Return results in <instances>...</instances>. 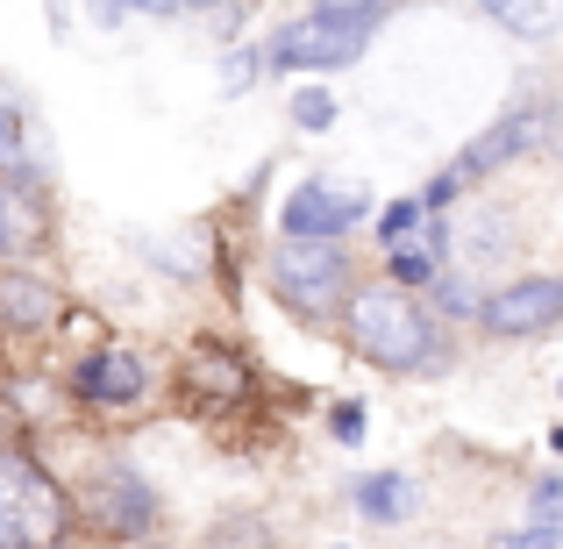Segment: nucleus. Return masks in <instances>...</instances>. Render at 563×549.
<instances>
[{
    "label": "nucleus",
    "mask_w": 563,
    "mask_h": 549,
    "mask_svg": "<svg viewBox=\"0 0 563 549\" xmlns=\"http://www.w3.org/2000/svg\"><path fill=\"white\" fill-rule=\"evenodd\" d=\"M478 321L493 336H542V329H556L563 321V278H550V272L514 278V286H499L493 300L478 307Z\"/></svg>",
    "instance_id": "0eeeda50"
},
{
    "label": "nucleus",
    "mask_w": 563,
    "mask_h": 549,
    "mask_svg": "<svg viewBox=\"0 0 563 549\" xmlns=\"http://www.w3.org/2000/svg\"><path fill=\"white\" fill-rule=\"evenodd\" d=\"M65 493L29 457H0V549H57Z\"/></svg>",
    "instance_id": "20e7f679"
},
{
    "label": "nucleus",
    "mask_w": 563,
    "mask_h": 549,
    "mask_svg": "<svg viewBox=\"0 0 563 549\" xmlns=\"http://www.w3.org/2000/svg\"><path fill=\"white\" fill-rule=\"evenodd\" d=\"M292 122H300V129H329L335 122V100L321 94V86H307V94L292 100Z\"/></svg>",
    "instance_id": "f3484780"
},
{
    "label": "nucleus",
    "mask_w": 563,
    "mask_h": 549,
    "mask_svg": "<svg viewBox=\"0 0 563 549\" xmlns=\"http://www.w3.org/2000/svg\"><path fill=\"white\" fill-rule=\"evenodd\" d=\"M478 8L493 14L499 29H514V36H550L556 14H563V0H478Z\"/></svg>",
    "instance_id": "f8f14e48"
},
{
    "label": "nucleus",
    "mask_w": 563,
    "mask_h": 549,
    "mask_svg": "<svg viewBox=\"0 0 563 549\" xmlns=\"http://www.w3.org/2000/svg\"><path fill=\"white\" fill-rule=\"evenodd\" d=\"M143 358H129V350H100V358H86L79 371V399H93V407H129V399H143Z\"/></svg>",
    "instance_id": "1a4fd4ad"
},
{
    "label": "nucleus",
    "mask_w": 563,
    "mask_h": 549,
    "mask_svg": "<svg viewBox=\"0 0 563 549\" xmlns=\"http://www.w3.org/2000/svg\"><path fill=\"white\" fill-rule=\"evenodd\" d=\"M335 442H364V407H357V399L335 407Z\"/></svg>",
    "instance_id": "6ab92c4d"
},
{
    "label": "nucleus",
    "mask_w": 563,
    "mask_h": 549,
    "mask_svg": "<svg viewBox=\"0 0 563 549\" xmlns=\"http://www.w3.org/2000/svg\"><path fill=\"white\" fill-rule=\"evenodd\" d=\"M372 215V200H364V186H329V179H307L292 186L286 215H278V229L286 235H321V243H343L357 221Z\"/></svg>",
    "instance_id": "423d86ee"
},
{
    "label": "nucleus",
    "mask_w": 563,
    "mask_h": 549,
    "mask_svg": "<svg viewBox=\"0 0 563 549\" xmlns=\"http://www.w3.org/2000/svg\"><path fill=\"white\" fill-rule=\"evenodd\" d=\"M14 235H22V229H14V207H8V193H0V250H8Z\"/></svg>",
    "instance_id": "4be33fe9"
},
{
    "label": "nucleus",
    "mask_w": 563,
    "mask_h": 549,
    "mask_svg": "<svg viewBox=\"0 0 563 549\" xmlns=\"http://www.w3.org/2000/svg\"><path fill=\"white\" fill-rule=\"evenodd\" d=\"M357 507L372 514V521H407V514H413V479H399V471H372V479H357Z\"/></svg>",
    "instance_id": "9d476101"
},
{
    "label": "nucleus",
    "mask_w": 563,
    "mask_h": 549,
    "mask_svg": "<svg viewBox=\"0 0 563 549\" xmlns=\"http://www.w3.org/2000/svg\"><path fill=\"white\" fill-rule=\"evenodd\" d=\"M0 300H8V315L22 321V329H36V321H51V293L36 286L29 272H8L0 278Z\"/></svg>",
    "instance_id": "ddd939ff"
},
{
    "label": "nucleus",
    "mask_w": 563,
    "mask_h": 549,
    "mask_svg": "<svg viewBox=\"0 0 563 549\" xmlns=\"http://www.w3.org/2000/svg\"><path fill=\"white\" fill-rule=\"evenodd\" d=\"M556 136H563V122H556Z\"/></svg>",
    "instance_id": "b1692460"
},
{
    "label": "nucleus",
    "mask_w": 563,
    "mask_h": 549,
    "mask_svg": "<svg viewBox=\"0 0 563 549\" xmlns=\"http://www.w3.org/2000/svg\"><path fill=\"white\" fill-rule=\"evenodd\" d=\"M343 329L350 343H357V358H372L385 371H413L435 350V321L413 307L407 286H393V278H372V286H350L343 293Z\"/></svg>",
    "instance_id": "f257e3e1"
},
{
    "label": "nucleus",
    "mask_w": 563,
    "mask_h": 549,
    "mask_svg": "<svg viewBox=\"0 0 563 549\" xmlns=\"http://www.w3.org/2000/svg\"><path fill=\"white\" fill-rule=\"evenodd\" d=\"M385 0H364V8H314L300 22H286L272 43H264V72H335L350 57H364V43L378 36Z\"/></svg>",
    "instance_id": "f03ea898"
},
{
    "label": "nucleus",
    "mask_w": 563,
    "mask_h": 549,
    "mask_svg": "<svg viewBox=\"0 0 563 549\" xmlns=\"http://www.w3.org/2000/svg\"><path fill=\"white\" fill-rule=\"evenodd\" d=\"M499 549H556L550 528H521V536H499Z\"/></svg>",
    "instance_id": "aec40b11"
},
{
    "label": "nucleus",
    "mask_w": 563,
    "mask_h": 549,
    "mask_svg": "<svg viewBox=\"0 0 563 549\" xmlns=\"http://www.w3.org/2000/svg\"><path fill=\"white\" fill-rule=\"evenodd\" d=\"M385 278L393 286H435V250H393V264H385Z\"/></svg>",
    "instance_id": "4468645a"
},
{
    "label": "nucleus",
    "mask_w": 563,
    "mask_h": 549,
    "mask_svg": "<svg viewBox=\"0 0 563 549\" xmlns=\"http://www.w3.org/2000/svg\"><path fill=\"white\" fill-rule=\"evenodd\" d=\"M186 385H192V393H214V385H221V399H229V393H243V364H235L229 350H214V343H192Z\"/></svg>",
    "instance_id": "9b49d317"
},
{
    "label": "nucleus",
    "mask_w": 563,
    "mask_h": 549,
    "mask_svg": "<svg viewBox=\"0 0 563 549\" xmlns=\"http://www.w3.org/2000/svg\"><path fill=\"white\" fill-rule=\"evenodd\" d=\"M421 215H428L421 200H393V207H385V221H378V243H393V250H399L413 229H421Z\"/></svg>",
    "instance_id": "dca6fc26"
},
{
    "label": "nucleus",
    "mask_w": 563,
    "mask_h": 549,
    "mask_svg": "<svg viewBox=\"0 0 563 549\" xmlns=\"http://www.w3.org/2000/svg\"><path fill=\"white\" fill-rule=\"evenodd\" d=\"M136 8V14H186V0H122V14Z\"/></svg>",
    "instance_id": "412c9836"
},
{
    "label": "nucleus",
    "mask_w": 563,
    "mask_h": 549,
    "mask_svg": "<svg viewBox=\"0 0 563 549\" xmlns=\"http://www.w3.org/2000/svg\"><path fill=\"white\" fill-rule=\"evenodd\" d=\"M0 165L29 172V143H22V108H14L8 94H0Z\"/></svg>",
    "instance_id": "2eb2a0df"
},
{
    "label": "nucleus",
    "mask_w": 563,
    "mask_h": 549,
    "mask_svg": "<svg viewBox=\"0 0 563 549\" xmlns=\"http://www.w3.org/2000/svg\"><path fill=\"white\" fill-rule=\"evenodd\" d=\"M86 514H93L100 536L136 542V536H151V528H157V493L129 464H100L93 479H86Z\"/></svg>",
    "instance_id": "39448f33"
},
{
    "label": "nucleus",
    "mask_w": 563,
    "mask_h": 549,
    "mask_svg": "<svg viewBox=\"0 0 563 549\" xmlns=\"http://www.w3.org/2000/svg\"><path fill=\"white\" fill-rule=\"evenodd\" d=\"M93 14L100 22H122V0H93Z\"/></svg>",
    "instance_id": "5701e85b"
},
{
    "label": "nucleus",
    "mask_w": 563,
    "mask_h": 549,
    "mask_svg": "<svg viewBox=\"0 0 563 549\" xmlns=\"http://www.w3.org/2000/svg\"><path fill=\"white\" fill-rule=\"evenodd\" d=\"M542 136H550V114H542V108H514V114H499L485 136H471V143H464V157H456V186L485 179L493 165H514V157H528Z\"/></svg>",
    "instance_id": "6e6552de"
},
{
    "label": "nucleus",
    "mask_w": 563,
    "mask_h": 549,
    "mask_svg": "<svg viewBox=\"0 0 563 549\" xmlns=\"http://www.w3.org/2000/svg\"><path fill=\"white\" fill-rule=\"evenodd\" d=\"M272 293L307 321H329L350 293V257L343 243H321V235H286L272 250Z\"/></svg>",
    "instance_id": "7ed1b4c3"
},
{
    "label": "nucleus",
    "mask_w": 563,
    "mask_h": 549,
    "mask_svg": "<svg viewBox=\"0 0 563 549\" xmlns=\"http://www.w3.org/2000/svg\"><path fill=\"white\" fill-rule=\"evenodd\" d=\"M536 528L563 536V479H542V485H536Z\"/></svg>",
    "instance_id": "a211bd4d"
}]
</instances>
